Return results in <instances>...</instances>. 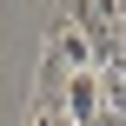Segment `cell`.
<instances>
[{
  "label": "cell",
  "instance_id": "6da1fadb",
  "mask_svg": "<svg viewBox=\"0 0 126 126\" xmlns=\"http://www.w3.org/2000/svg\"><path fill=\"white\" fill-rule=\"evenodd\" d=\"M53 60H66L73 73H86V66H93V40H86L80 27H66V20H60V27H53Z\"/></svg>",
  "mask_w": 126,
  "mask_h": 126
}]
</instances>
